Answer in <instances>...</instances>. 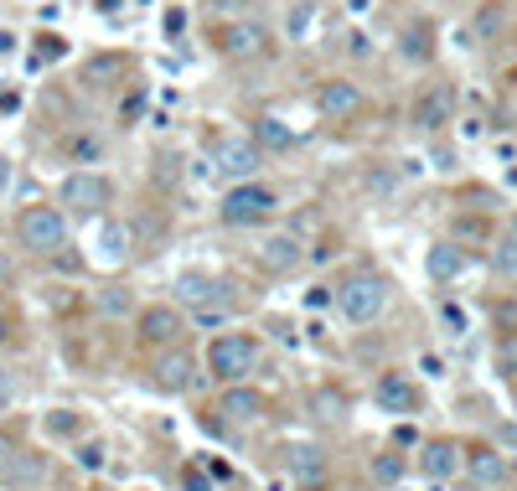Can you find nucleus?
Here are the masks:
<instances>
[{
    "instance_id": "f257e3e1",
    "label": "nucleus",
    "mask_w": 517,
    "mask_h": 491,
    "mask_svg": "<svg viewBox=\"0 0 517 491\" xmlns=\"http://www.w3.org/2000/svg\"><path fill=\"white\" fill-rule=\"evenodd\" d=\"M68 238H73V223L57 202H32L16 212V243L32 259H57L68 249Z\"/></svg>"
},
{
    "instance_id": "f03ea898",
    "label": "nucleus",
    "mask_w": 517,
    "mask_h": 491,
    "mask_svg": "<svg viewBox=\"0 0 517 491\" xmlns=\"http://www.w3.org/2000/svg\"><path fill=\"white\" fill-rule=\"evenodd\" d=\"M285 207V197L269 187V181H233V187L223 192L218 202V218L228 228H264V223H275V212Z\"/></svg>"
},
{
    "instance_id": "7ed1b4c3",
    "label": "nucleus",
    "mask_w": 517,
    "mask_h": 491,
    "mask_svg": "<svg viewBox=\"0 0 517 491\" xmlns=\"http://www.w3.org/2000/svg\"><path fill=\"white\" fill-rule=\"evenodd\" d=\"M388 300H393V290H388V280L378 269H352L337 285V311L347 316V326H378Z\"/></svg>"
},
{
    "instance_id": "20e7f679",
    "label": "nucleus",
    "mask_w": 517,
    "mask_h": 491,
    "mask_svg": "<svg viewBox=\"0 0 517 491\" xmlns=\"http://www.w3.org/2000/svg\"><path fill=\"white\" fill-rule=\"evenodd\" d=\"M57 207H63L68 218H104L114 207V181L94 166H78L57 181Z\"/></svg>"
},
{
    "instance_id": "39448f33",
    "label": "nucleus",
    "mask_w": 517,
    "mask_h": 491,
    "mask_svg": "<svg viewBox=\"0 0 517 491\" xmlns=\"http://www.w3.org/2000/svg\"><path fill=\"white\" fill-rule=\"evenodd\" d=\"M202 362H207V373L218 378V383H243L259 367V342H254L249 331H218L207 342Z\"/></svg>"
},
{
    "instance_id": "423d86ee",
    "label": "nucleus",
    "mask_w": 517,
    "mask_h": 491,
    "mask_svg": "<svg viewBox=\"0 0 517 491\" xmlns=\"http://www.w3.org/2000/svg\"><path fill=\"white\" fill-rule=\"evenodd\" d=\"M275 26H269L264 16H238V21H223L218 26V52L228 57V63H259V57L275 52Z\"/></svg>"
},
{
    "instance_id": "0eeeda50",
    "label": "nucleus",
    "mask_w": 517,
    "mask_h": 491,
    "mask_svg": "<svg viewBox=\"0 0 517 491\" xmlns=\"http://www.w3.org/2000/svg\"><path fill=\"white\" fill-rule=\"evenodd\" d=\"M362 104H368V94H362L357 78H321L316 94H311V109L326 119V125H347V119L362 114Z\"/></svg>"
},
{
    "instance_id": "6e6552de",
    "label": "nucleus",
    "mask_w": 517,
    "mask_h": 491,
    "mask_svg": "<svg viewBox=\"0 0 517 491\" xmlns=\"http://www.w3.org/2000/svg\"><path fill=\"white\" fill-rule=\"evenodd\" d=\"M409 125L419 135H440L445 125H455V83H445V78L440 83H424L414 109H409Z\"/></svg>"
},
{
    "instance_id": "1a4fd4ad",
    "label": "nucleus",
    "mask_w": 517,
    "mask_h": 491,
    "mask_svg": "<svg viewBox=\"0 0 517 491\" xmlns=\"http://www.w3.org/2000/svg\"><path fill=\"white\" fill-rule=\"evenodd\" d=\"M202 378V362L187 352V347H161V357L150 362V383H156L161 393L181 398V393H192Z\"/></svg>"
},
{
    "instance_id": "9d476101",
    "label": "nucleus",
    "mask_w": 517,
    "mask_h": 491,
    "mask_svg": "<svg viewBox=\"0 0 517 491\" xmlns=\"http://www.w3.org/2000/svg\"><path fill=\"white\" fill-rule=\"evenodd\" d=\"M212 166H218L228 181H254L264 171V150L254 135H223L218 150H212Z\"/></svg>"
},
{
    "instance_id": "9b49d317",
    "label": "nucleus",
    "mask_w": 517,
    "mask_h": 491,
    "mask_svg": "<svg viewBox=\"0 0 517 491\" xmlns=\"http://www.w3.org/2000/svg\"><path fill=\"white\" fill-rule=\"evenodd\" d=\"M135 326H140L145 347H176L181 331H187V311H181V305H145L135 316Z\"/></svg>"
},
{
    "instance_id": "f8f14e48",
    "label": "nucleus",
    "mask_w": 517,
    "mask_h": 491,
    "mask_svg": "<svg viewBox=\"0 0 517 491\" xmlns=\"http://www.w3.org/2000/svg\"><path fill=\"white\" fill-rule=\"evenodd\" d=\"M259 264L269 274H295L306 264V243H300V233H290V228H275V233L259 238Z\"/></svg>"
},
{
    "instance_id": "ddd939ff",
    "label": "nucleus",
    "mask_w": 517,
    "mask_h": 491,
    "mask_svg": "<svg viewBox=\"0 0 517 491\" xmlns=\"http://www.w3.org/2000/svg\"><path fill=\"white\" fill-rule=\"evenodd\" d=\"M461 471H466L471 486H486V491H492V486H507V481H512V460H507L497 445H476V450L461 455Z\"/></svg>"
},
{
    "instance_id": "4468645a",
    "label": "nucleus",
    "mask_w": 517,
    "mask_h": 491,
    "mask_svg": "<svg viewBox=\"0 0 517 491\" xmlns=\"http://www.w3.org/2000/svg\"><path fill=\"white\" fill-rule=\"evenodd\" d=\"M212 300H233V285L218 280V274H202V269H192V274H181V280H176V305H181V311H192V305H212Z\"/></svg>"
},
{
    "instance_id": "2eb2a0df",
    "label": "nucleus",
    "mask_w": 517,
    "mask_h": 491,
    "mask_svg": "<svg viewBox=\"0 0 517 491\" xmlns=\"http://www.w3.org/2000/svg\"><path fill=\"white\" fill-rule=\"evenodd\" d=\"M264 409H269L264 393H259V388H243V383H228L223 398H218V414H223L228 424H259Z\"/></svg>"
},
{
    "instance_id": "dca6fc26",
    "label": "nucleus",
    "mask_w": 517,
    "mask_h": 491,
    "mask_svg": "<svg viewBox=\"0 0 517 491\" xmlns=\"http://www.w3.org/2000/svg\"><path fill=\"white\" fill-rule=\"evenodd\" d=\"M466 249L455 238H440V243H430V254H424V274H430L435 285H450V280H461L466 274Z\"/></svg>"
},
{
    "instance_id": "f3484780",
    "label": "nucleus",
    "mask_w": 517,
    "mask_h": 491,
    "mask_svg": "<svg viewBox=\"0 0 517 491\" xmlns=\"http://www.w3.org/2000/svg\"><path fill=\"white\" fill-rule=\"evenodd\" d=\"M507 26H512V6H507V0H481V6L471 11V37L481 47H497L507 37Z\"/></svg>"
},
{
    "instance_id": "a211bd4d",
    "label": "nucleus",
    "mask_w": 517,
    "mask_h": 491,
    "mask_svg": "<svg viewBox=\"0 0 517 491\" xmlns=\"http://www.w3.org/2000/svg\"><path fill=\"white\" fill-rule=\"evenodd\" d=\"M414 466L430 476V481H450L455 471H461V445H455V440H424Z\"/></svg>"
},
{
    "instance_id": "6ab92c4d",
    "label": "nucleus",
    "mask_w": 517,
    "mask_h": 491,
    "mask_svg": "<svg viewBox=\"0 0 517 491\" xmlns=\"http://www.w3.org/2000/svg\"><path fill=\"white\" fill-rule=\"evenodd\" d=\"M94 243H99V264H125L135 254V228L125 218H104Z\"/></svg>"
},
{
    "instance_id": "aec40b11",
    "label": "nucleus",
    "mask_w": 517,
    "mask_h": 491,
    "mask_svg": "<svg viewBox=\"0 0 517 491\" xmlns=\"http://www.w3.org/2000/svg\"><path fill=\"white\" fill-rule=\"evenodd\" d=\"M373 398H378L388 414H419V388H414L404 373H383L378 388H373Z\"/></svg>"
},
{
    "instance_id": "412c9836",
    "label": "nucleus",
    "mask_w": 517,
    "mask_h": 491,
    "mask_svg": "<svg viewBox=\"0 0 517 491\" xmlns=\"http://www.w3.org/2000/svg\"><path fill=\"white\" fill-rule=\"evenodd\" d=\"M399 57L414 68H424L435 57V26L430 21H404L399 26Z\"/></svg>"
},
{
    "instance_id": "4be33fe9",
    "label": "nucleus",
    "mask_w": 517,
    "mask_h": 491,
    "mask_svg": "<svg viewBox=\"0 0 517 491\" xmlns=\"http://www.w3.org/2000/svg\"><path fill=\"white\" fill-rule=\"evenodd\" d=\"M285 466H290V476H295L300 486H321V481H326V460H321V450H311V445H290V450H285Z\"/></svg>"
},
{
    "instance_id": "5701e85b",
    "label": "nucleus",
    "mask_w": 517,
    "mask_h": 491,
    "mask_svg": "<svg viewBox=\"0 0 517 491\" xmlns=\"http://www.w3.org/2000/svg\"><path fill=\"white\" fill-rule=\"evenodd\" d=\"M254 140H259V150H295L300 145V135L285 125L280 114H259L254 119Z\"/></svg>"
},
{
    "instance_id": "b1692460",
    "label": "nucleus",
    "mask_w": 517,
    "mask_h": 491,
    "mask_svg": "<svg viewBox=\"0 0 517 491\" xmlns=\"http://www.w3.org/2000/svg\"><path fill=\"white\" fill-rule=\"evenodd\" d=\"M368 476H373L378 486H404V476H409V455H399V445H393V450H378V455L368 460Z\"/></svg>"
},
{
    "instance_id": "393cba45",
    "label": "nucleus",
    "mask_w": 517,
    "mask_h": 491,
    "mask_svg": "<svg viewBox=\"0 0 517 491\" xmlns=\"http://www.w3.org/2000/svg\"><path fill=\"white\" fill-rule=\"evenodd\" d=\"M42 455H32V450H16V460H11V466L6 471H0V481H6V486H37L42 481Z\"/></svg>"
},
{
    "instance_id": "a878e982",
    "label": "nucleus",
    "mask_w": 517,
    "mask_h": 491,
    "mask_svg": "<svg viewBox=\"0 0 517 491\" xmlns=\"http://www.w3.org/2000/svg\"><path fill=\"white\" fill-rule=\"evenodd\" d=\"M362 187H368L373 197H399L404 171L399 166H368V171H362Z\"/></svg>"
},
{
    "instance_id": "bb28decb",
    "label": "nucleus",
    "mask_w": 517,
    "mask_h": 491,
    "mask_svg": "<svg viewBox=\"0 0 517 491\" xmlns=\"http://www.w3.org/2000/svg\"><path fill=\"white\" fill-rule=\"evenodd\" d=\"M233 311H238V305L233 300H212V305H192V326H202V331H212V326H228L233 321Z\"/></svg>"
},
{
    "instance_id": "cd10ccee",
    "label": "nucleus",
    "mask_w": 517,
    "mask_h": 491,
    "mask_svg": "<svg viewBox=\"0 0 517 491\" xmlns=\"http://www.w3.org/2000/svg\"><path fill=\"white\" fill-rule=\"evenodd\" d=\"M492 269L502 274V280H517V238L512 233L492 243Z\"/></svg>"
},
{
    "instance_id": "c85d7f7f",
    "label": "nucleus",
    "mask_w": 517,
    "mask_h": 491,
    "mask_svg": "<svg viewBox=\"0 0 517 491\" xmlns=\"http://www.w3.org/2000/svg\"><path fill=\"white\" fill-rule=\"evenodd\" d=\"M99 311H104V316H130L135 300H130L125 285H109V290H99Z\"/></svg>"
},
{
    "instance_id": "c756f323",
    "label": "nucleus",
    "mask_w": 517,
    "mask_h": 491,
    "mask_svg": "<svg viewBox=\"0 0 517 491\" xmlns=\"http://www.w3.org/2000/svg\"><path fill=\"white\" fill-rule=\"evenodd\" d=\"M207 11L223 21H238V16H254V0H207Z\"/></svg>"
},
{
    "instance_id": "7c9ffc66",
    "label": "nucleus",
    "mask_w": 517,
    "mask_h": 491,
    "mask_svg": "<svg viewBox=\"0 0 517 491\" xmlns=\"http://www.w3.org/2000/svg\"><path fill=\"white\" fill-rule=\"evenodd\" d=\"M78 466L83 471H104V440H83L78 445Z\"/></svg>"
},
{
    "instance_id": "2f4dec72",
    "label": "nucleus",
    "mask_w": 517,
    "mask_h": 491,
    "mask_svg": "<svg viewBox=\"0 0 517 491\" xmlns=\"http://www.w3.org/2000/svg\"><path fill=\"white\" fill-rule=\"evenodd\" d=\"M440 321L450 326V336H466V331H471V321H466V311H461V305H450V300L440 305Z\"/></svg>"
},
{
    "instance_id": "473e14b6",
    "label": "nucleus",
    "mask_w": 517,
    "mask_h": 491,
    "mask_svg": "<svg viewBox=\"0 0 517 491\" xmlns=\"http://www.w3.org/2000/svg\"><path fill=\"white\" fill-rule=\"evenodd\" d=\"M73 429H78V414H73V409H52V414H47V435H73Z\"/></svg>"
},
{
    "instance_id": "72a5a7b5",
    "label": "nucleus",
    "mask_w": 517,
    "mask_h": 491,
    "mask_svg": "<svg viewBox=\"0 0 517 491\" xmlns=\"http://www.w3.org/2000/svg\"><path fill=\"white\" fill-rule=\"evenodd\" d=\"M326 305H337V285H311L306 290V311H326Z\"/></svg>"
},
{
    "instance_id": "f704fd0d",
    "label": "nucleus",
    "mask_w": 517,
    "mask_h": 491,
    "mask_svg": "<svg viewBox=\"0 0 517 491\" xmlns=\"http://www.w3.org/2000/svg\"><path fill=\"white\" fill-rule=\"evenodd\" d=\"M181 491H212V476L202 466H187L181 471Z\"/></svg>"
},
{
    "instance_id": "c9c22d12",
    "label": "nucleus",
    "mask_w": 517,
    "mask_h": 491,
    "mask_svg": "<svg viewBox=\"0 0 517 491\" xmlns=\"http://www.w3.org/2000/svg\"><path fill=\"white\" fill-rule=\"evenodd\" d=\"M16 393H21V383H16L11 373H0V419L11 414V404H16Z\"/></svg>"
},
{
    "instance_id": "e433bc0d",
    "label": "nucleus",
    "mask_w": 517,
    "mask_h": 491,
    "mask_svg": "<svg viewBox=\"0 0 517 491\" xmlns=\"http://www.w3.org/2000/svg\"><path fill=\"white\" fill-rule=\"evenodd\" d=\"M347 52H352V57H373V37L357 26V32H347Z\"/></svg>"
},
{
    "instance_id": "4c0bfd02",
    "label": "nucleus",
    "mask_w": 517,
    "mask_h": 491,
    "mask_svg": "<svg viewBox=\"0 0 517 491\" xmlns=\"http://www.w3.org/2000/svg\"><path fill=\"white\" fill-rule=\"evenodd\" d=\"M42 47H37V63H52V57H63L68 47H63V37H37Z\"/></svg>"
},
{
    "instance_id": "58836bf2",
    "label": "nucleus",
    "mask_w": 517,
    "mask_h": 491,
    "mask_svg": "<svg viewBox=\"0 0 517 491\" xmlns=\"http://www.w3.org/2000/svg\"><path fill=\"white\" fill-rule=\"evenodd\" d=\"M16 450H21V445H16V435H6V429H0V471H6L11 460H16Z\"/></svg>"
},
{
    "instance_id": "ea45409f",
    "label": "nucleus",
    "mask_w": 517,
    "mask_h": 491,
    "mask_svg": "<svg viewBox=\"0 0 517 491\" xmlns=\"http://www.w3.org/2000/svg\"><path fill=\"white\" fill-rule=\"evenodd\" d=\"M21 109V94H16V88H6V94H0V114H16Z\"/></svg>"
},
{
    "instance_id": "a19ab883",
    "label": "nucleus",
    "mask_w": 517,
    "mask_h": 491,
    "mask_svg": "<svg viewBox=\"0 0 517 491\" xmlns=\"http://www.w3.org/2000/svg\"><path fill=\"white\" fill-rule=\"evenodd\" d=\"M11 274H16V264H11L6 249H0V285H11Z\"/></svg>"
},
{
    "instance_id": "79ce46f5",
    "label": "nucleus",
    "mask_w": 517,
    "mask_h": 491,
    "mask_svg": "<svg viewBox=\"0 0 517 491\" xmlns=\"http://www.w3.org/2000/svg\"><path fill=\"white\" fill-rule=\"evenodd\" d=\"M497 440H502L507 450H517V424H502V429H497Z\"/></svg>"
},
{
    "instance_id": "37998d69",
    "label": "nucleus",
    "mask_w": 517,
    "mask_h": 491,
    "mask_svg": "<svg viewBox=\"0 0 517 491\" xmlns=\"http://www.w3.org/2000/svg\"><path fill=\"white\" fill-rule=\"evenodd\" d=\"M393 445H419V435H414V429L404 424V429H393Z\"/></svg>"
},
{
    "instance_id": "c03bdc74",
    "label": "nucleus",
    "mask_w": 517,
    "mask_h": 491,
    "mask_svg": "<svg viewBox=\"0 0 517 491\" xmlns=\"http://www.w3.org/2000/svg\"><path fill=\"white\" fill-rule=\"evenodd\" d=\"M119 6H125V0H94V11H99V16H114Z\"/></svg>"
},
{
    "instance_id": "a18cd8bd",
    "label": "nucleus",
    "mask_w": 517,
    "mask_h": 491,
    "mask_svg": "<svg viewBox=\"0 0 517 491\" xmlns=\"http://www.w3.org/2000/svg\"><path fill=\"white\" fill-rule=\"evenodd\" d=\"M11 47H16V37H11V32H0V57H6Z\"/></svg>"
},
{
    "instance_id": "49530a36",
    "label": "nucleus",
    "mask_w": 517,
    "mask_h": 491,
    "mask_svg": "<svg viewBox=\"0 0 517 491\" xmlns=\"http://www.w3.org/2000/svg\"><path fill=\"white\" fill-rule=\"evenodd\" d=\"M6 342H11V321H6V316H0V347H6Z\"/></svg>"
},
{
    "instance_id": "de8ad7c7",
    "label": "nucleus",
    "mask_w": 517,
    "mask_h": 491,
    "mask_svg": "<svg viewBox=\"0 0 517 491\" xmlns=\"http://www.w3.org/2000/svg\"><path fill=\"white\" fill-rule=\"evenodd\" d=\"M507 233H512V238H517V207H512V218H507Z\"/></svg>"
},
{
    "instance_id": "09e8293b",
    "label": "nucleus",
    "mask_w": 517,
    "mask_h": 491,
    "mask_svg": "<svg viewBox=\"0 0 517 491\" xmlns=\"http://www.w3.org/2000/svg\"><path fill=\"white\" fill-rule=\"evenodd\" d=\"M507 83H512V88H517V68H512V73H507Z\"/></svg>"
}]
</instances>
